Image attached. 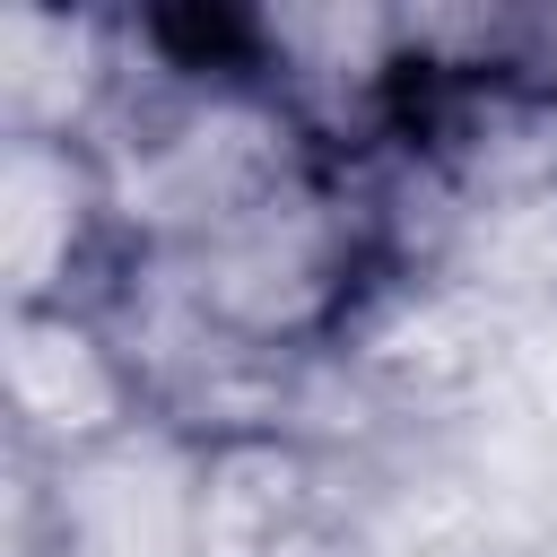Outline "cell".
<instances>
[{"mask_svg":"<svg viewBox=\"0 0 557 557\" xmlns=\"http://www.w3.org/2000/svg\"><path fill=\"white\" fill-rule=\"evenodd\" d=\"M191 296V313L261 357H313L331 348L357 305L383 287V235L348 165L313 157L226 226H209L183 252H148Z\"/></svg>","mask_w":557,"mask_h":557,"instance_id":"obj_1","label":"cell"},{"mask_svg":"<svg viewBox=\"0 0 557 557\" xmlns=\"http://www.w3.org/2000/svg\"><path fill=\"white\" fill-rule=\"evenodd\" d=\"M26 531L44 557H191L200 548V444L165 418L35 470L26 461Z\"/></svg>","mask_w":557,"mask_h":557,"instance_id":"obj_2","label":"cell"},{"mask_svg":"<svg viewBox=\"0 0 557 557\" xmlns=\"http://www.w3.org/2000/svg\"><path fill=\"white\" fill-rule=\"evenodd\" d=\"M0 392H9L17 461H35V470L78 461V453H96V444H113L148 418L139 366L113 339L104 305H26V313H9Z\"/></svg>","mask_w":557,"mask_h":557,"instance_id":"obj_3","label":"cell"},{"mask_svg":"<svg viewBox=\"0 0 557 557\" xmlns=\"http://www.w3.org/2000/svg\"><path fill=\"white\" fill-rule=\"evenodd\" d=\"M122 270V235L87 148L0 139V278L9 313L26 305H96Z\"/></svg>","mask_w":557,"mask_h":557,"instance_id":"obj_4","label":"cell"},{"mask_svg":"<svg viewBox=\"0 0 557 557\" xmlns=\"http://www.w3.org/2000/svg\"><path fill=\"white\" fill-rule=\"evenodd\" d=\"M139 78V26L87 9H9L0 17V139L87 148Z\"/></svg>","mask_w":557,"mask_h":557,"instance_id":"obj_5","label":"cell"},{"mask_svg":"<svg viewBox=\"0 0 557 557\" xmlns=\"http://www.w3.org/2000/svg\"><path fill=\"white\" fill-rule=\"evenodd\" d=\"M17 557H44V548H17Z\"/></svg>","mask_w":557,"mask_h":557,"instance_id":"obj_6","label":"cell"}]
</instances>
